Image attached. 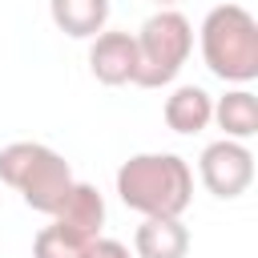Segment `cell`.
<instances>
[{
    "mask_svg": "<svg viewBox=\"0 0 258 258\" xmlns=\"http://www.w3.org/2000/svg\"><path fill=\"white\" fill-rule=\"evenodd\" d=\"M117 194L141 218H181L194 202V169L177 153H133L117 169Z\"/></svg>",
    "mask_w": 258,
    "mask_h": 258,
    "instance_id": "obj_1",
    "label": "cell"
},
{
    "mask_svg": "<svg viewBox=\"0 0 258 258\" xmlns=\"http://www.w3.org/2000/svg\"><path fill=\"white\" fill-rule=\"evenodd\" d=\"M0 181L12 185L24 198L28 210L48 214V218L64 206V198L77 185L69 161L56 149L40 145V141H12V145H4L0 149Z\"/></svg>",
    "mask_w": 258,
    "mask_h": 258,
    "instance_id": "obj_2",
    "label": "cell"
},
{
    "mask_svg": "<svg viewBox=\"0 0 258 258\" xmlns=\"http://www.w3.org/2000/svg\"><path fill=\"white\" fill-rule=\"evenodd\" d=\"M198 40H202V60L214 77L242 89L258 77V20L242 4L210 8L198 28Z\"/></svg>",
    "mask_w": 258,
    "mask_h": 258,
    "instance_id": "obj_3",
    "label": "cell"
},
{
    "mask_svg": "<svg viewBox=\"0 0 258 258\" xmlns=\"http://www.w3.org/2000/svg\"><path fill=\"white\" fill-rule=\"evenodd\" d=\"M133 40H137V73H133V85L161 89V85H169L185 69V60L194 52V24L177 8H157L133 32Z\"/></svg>",
    "mask_w": 258,
    "mask_h": 258,
    "instance_id": "obj_4",
    "label": "cell"
},
{
    "mask_svg": "<svg viewBox=\"0 0 258 258\" xmlns=\"http://www.w3.org/2000/svg\"><path fill=\"white\" fill-rule=\"evenodd\" d=\"M198 173H202V185L214 194V198H242L254 181V153L246 149V141H210L198 157Z\"/></svg>",
    "mask_w": 258,
    "mask_h": 258,
    "instance_id": "obj_5",
    "label": "cell"
},
{
    "mask_svg": "<svg viewBox=\"0 0 258 258\" xmlns=\"http://www.w3.org/2000/svg\"><path fill=\"white\" fill-rule=\"evenodd\" d=\"M89 73L109 89L133 85V73H137V40H133V32H121V28L97 32L93 44H89Z\"/></svg>",
    "mask_w": 258,
    "mask_h": 258,
    "instance_id": "obj_6",
    "label": "cell"
},
{
    "mask_svg": "<svg viewBox=\"0 0 258 258\" xmlns=\"http://www.w3.org/2000/svg\"><path fill=\"white\" fill-rule=\"evenodd\" d=\"M52 226L64 230L69 238H77L81 246H89L93 238H101V226H105V198L97 194V185L77 181L73 194L64 198V206L52 214Z\"/></svg>",
    "mask_w": 258,
    "mask_h": 258,
    "instance_id": "obj_7",
    "label": "cell"
},
{
    "mask_svg": "<svg viewBox=\"0 0 258 258\" xmlns=\"http://www.w3.org/2000/svg\"><path fill=\"white\" fill-rule=\"evenodd\" d=\"M189 230L181 218H141L133 230V258H185Z\"/></svg>",
    "mask_w": 258,
    "mask_h": 258,
    "instance_id": "obj_8",
    "label": "cell"
},
{
    "mask_svg": "<svg viewBox=\"0 0 258 258\" xmlns=\"http://www.w3.org/2000/svg\"><path fill=\"white\" fill-rule=\"evenodd\" d=\"M161 117H165V125L173 133H202L210 125V117H214V97L202 85H177L165 97Z\"/></svg>",
    "mask_w": 258,
    "mask_h": 258,
    "instance_id": "obj_9",
    "label": "cell"
},
{
    "mask_svg": "<svg viewBox=\"0 0 258 258\" xmlns=\"http://www.w3.org/2000/svg\"><path fill=\"white\" fill-rule=\"evenodd\" d=\"M52 24L73 40H93L109 24V0H48Z\"/></svg>",
    "mask_w": 258,
    "mask_h": 258,
    "instance_id": "obj_10",
    "label": "cell"
},
{
    "mask_svg": "<svg viewBox=\"0 0 258 258\" xmlns=\"http://www.w3.org/2000/svg\"><path fill=\"white\" fill-rule=\"evenodd\" d=\"M210 121H218V129L230 141H246V137L258 133V97L238 85V89H230L226 97L214 101V117Z\"/></svg>",
    "mask_w": 258,
    "mask_h": 258,
    "instance_id": "obj_11",
    "label": "cell"
},
{
    "mask_svg": "<svg viewBox=\"0 0 258 258\" xmlns=\"http://www.w3.org/2000/svg\"><path fill=\"white\" fill-rule=\"evenodd\" d=\"M81 254H85V246L56 226H44L32 242V258H81Z\"/></svg>",
    "mask_w": 258,
    "mask_h": 258,
    "instance_id": "obj_12",
    "label": "cell"
},
{
    "mask_svg": "<svg viewBox=\"0 0 258 258\" xmlns=\"http://www.w3.org/2000/svg\"><path fill=\"white\" fill-rule=\"evenodd\" d=\"M81 258H133V254H129V246L117 242V238H93Z\"/></svg>",
    "mask_w": 258,
    "mask_h": 258,
    "instance_id": "obj_13",
    "label": "cell"
},
{
    "mask_svg": "<svg viewBox=\"0 0 258 258\" xmlns=\"http://www.w3.org/2000/svg\"><path fill=\"white\" fill-rule=\"evenodd\" d=\"M153 4H161V8H169V4H177V0H153Z\"/></svg>",
    "mask_w": 258,
    "mask_h": 258,
    "instance_id": "obj_14",
    "label": "cell"
}]
</instances>
